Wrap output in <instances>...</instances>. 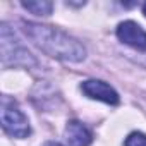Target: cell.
<instances>
[{"label":"cell","instance_id":"obj_1","mask_svg":"<svg viewBox=\"0 0 146 146\" xmlns=\"http://www.w3.org/2000/svg\"><path fill=\"white\" fill-rule=\"evenodd\" d=\"M24 35L46 55L64 62H81L86 58V48L76 38L53 26L23 23Z\"/></svg>","mask_w":146,"mask_h":146},{"label":"cell","instance_id":"obj_2","mask_svg":"<svg viewBox=\"0 0 146 146\" xmlns=\"http://www.w3.org/2000/svg\"><path fill=\"white\" fill-rule=\"evenodd\" d=\"M0 40H2V64L4 65H24V67L36 65L35 57L23 45H19L17 40H14V36L11 38V31L5 23L2 24Z\"/></svg>","mask_w":146,"mask_h":146},{"label":"cell","instance_id":"obj_3","mask_svg":"<svg viewBox=\"0 0 146 146\" xmlns=\"http://www.w3.org/2000/svg\"><path fill=\"white\" fill-rule=\"evenodd\" d=\"M2 127L7 134L14 137H28L31 134V125L28 117L12 103L4 102L2 105Z\"/></svg>","mask_w":146,"mask_h":146},{"label":"cell","instance_id":"obj_4","mask_svg":"<svg viewBox=\"0 0 146 146\" xmlns=\"http://www.w3.org/2000/svg\"><path fill=\"white\" fill-rule=\"evenodd\" d=\"M81 91L91 100H98V102H103V103H108V105H117L119 103L117 91L110 84H107L105 81H100V79L84 81L81 84Z\"/></svg>","mask_w":146,"mask_h":146},{"label":"cell","instance_id":"obj_5","mask_svg":"<svg viewBox=\"0 0 146 146\" xmlns=\"http://www.w3.org/2000/svg\"><path fill=\"white\" fill-rule=\"evenodd\" d=\"M117 38L141 52H146V31L134 21H124L117 26Z\"/></svg>","mask_w":146,"mask_h":146},{"label":"cell","instance_id":"obj_6","mask_svg":"<svg viewBox=\"0 0 146 146\" xmlns=\"http://www.w3.org/2000/svg\"><path fill=\"white\" fill-rule=\"evenodd\" d=\"M65 141L69 146H90L93 141V134L83 122L70 120L65 125Z\"/></svg>","mask_w":146,"mask_h":146},{"label":"cell","instance_id":"obj_7","mask_svg":"<svg viewBox=\"0 0 146 146\" xmlns=\"http://www.w3.org/2000/svg\"><path fill=\"white\" fill-rule=\"evenodd\" d=\"M23 7L36 16H48L53 11V4L48 0H35V2H23Z\"/></svg>","mask_w":146,"mask_h":146},{"label":"cell","instance_id":"obj_8","mask_svg":"<svg viewBox=\"0 0 146 146\" xmlns=\"http://www.w3.org/2000/svg\"><path fill=\"white\" fill-rule=\"evenodd\" d=\"M124 146H146V134H143V132H131L125 137Z\"/></svg>","mask_w":146,"mask_h":146},{"label":"cell","instance_id":"obj_9","mask_svg":"<svg viewBox=\"0 0 146 146\" xmlns=\"http://www.w3.org/2000/svg\"><path fill=\"white\" fill-rule=\"evenodd\" d=\"M45 146H62V144H58V143H48V144H45Z\"/></svg>","mask_w":146,"mask_h":146},{"label":"cell","instance_id":"obj_10","mask_svg":"<svg viewBox=\"0 0 146 146\" xmlns=\"http://www.w3.org/2000/svg\"><path fill=\"white\" fill-rule=\"evenodd\" d=\"M143 14H144V16H146V4H144V5H143Z\"/></svg>","mask_w":146,"mask_h":146}]
</instances>
